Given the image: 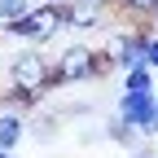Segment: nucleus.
I'll use <instances>...</instances> for the list:
<instances>
[{
	"instance_id": "nucleus-1",
	"label": "nucleus",
	"mask_w": 158,
	"mask_h": 158,
	"mask_svg": "<svg viewBox=\"0 0 158 158\" xmlns=\"http://www.w3.org/2000/svg\"><path fill=\"white\" fill-rule=\"evenodd\" d=\"M106 70H110L106 53H97L92 44H70L53 62V84H88V79H101Z\"/></svg>"
},
{
	"instance_id": "nucleus-2",
	"label": "nucleus",
	"mask_w": 158,
	"mask_h": 158,
	"mask_svg": "<svg viewBox=\"0 0 158 158\" xmlns=\"http://www.w3.org/2000/svg\"><path fill=\"white\" fill-rule=\"evenodd\" d=\"M9 88L13 92H35L44 97V88H53V66L40 48H22L9 62Z\"/></svg>"
},
{
	"instance_id": "nucleus-3",
	"label": "nucleus",
	"mask_w": 158,
	"mask_h": 158,
	"mask_svg": "<svg viewBox=\"0 0 158 158\" xmlns=\"http://www.w3.org/2000/svg\"><path fill=\"white\" fill-rule=\"evenodd\" d=\"M114 114L141 136V141H154L158 136V97L154 92H118Z\"/></svg>"
},
{
	"instance_id": "nucleus-4",
	"label": "nucleus",
	"mask_w": 158,
	"mask_h": 158,
	"mask_svg": "<svg viewBox=\"0 0 158 158\" xmlns=\"http://www.w3.org/2000/svg\"><path fill=\"white\" fill-rule=\"evenodd\" d=\"M5 31L18 35V40H31V44H44V40H53L57 31H66V13H62V5H35L22 22H13Z\"/></svg>"
},
{
	"instance_id": "nucleus-5",
	"label": "nucleus",
	"mask_w": 158,
	"mask_h": 158,
	"mask_svg": "<svg viewBox=\"0 0 158 158\" xmlns=\"http://www.w3.org/2000/svg\"><path fill=\"white\" fill-rule=\"evenodd\" d=\"M145 35H149V31H118L110 44H106V62L118 66V70L145 66Z\"/></svg>"
},
{
	"instance_id": "nucleus-6",
	"label": "nucleus",
	"mask_w": 158,
	"mask_h": 158,
	"mask_svg": "<svg viewBox=\"0 0 158 158\" xmlns=\"http://www.w3.org/2000/svg\"><path fill=\"white\" fill-rule=\"evenodd\" d=\"M22 136H27V114L22 110H13V106H5L0 110V149H18L22 145Z\"/></svg>"
},
{
	"instance_id": "nucleus-7",
	"label": "nucleus",
	"mask_w": 158,
	"mask_h": 158,
	"mask_svg": "<svg viewBox=\"0 0 158 158\" xmlns=\"http://www.w3.org/2000/svg\"><path fill=\"white\" fill-rule=\"evenodd\" d=\"M62 13H66V27H75V31H92V27H101V5H62Z\"/></svg>"
},
{
	"instance_id": "nucleus-8",
	"label": "nucleus",
	"mask_w": 158,
	"mask_h": 158,
	"mask_svg": "<svg viewBox=\"0 0 158 158\" xmlns=\"http://www.w3.org/2000/svg\"><path fill=\"white\" fill-rule=\"evenodd\" d=\"M101 136H106V141H114V145H123V149H136V145H141V136H136V132H132L118 114H110V118H106Z\"/></svg>"
},
{
	"instance_id": "nucleus-9",
	"label": "nucleus",
	"mask_w": 158,
	"mask_h": 158,
	"mask_svg": "<svg viewBox=\"0 0 158 158\" xmlns=\"http://www.w3.org/2000/svg\"><path fill=\"white\" fill-rule=\"evenodd\" d=\"M158 84H154V70L149 66H132V70H123V92H154Z\"/></svg>"
},
{
	"instance_id": "nucleus-10",
	"label": "nucleus",
	"mask_w": 158,
	"mask_h": 158,
	"mask_svg": "<svg viewBox=\"0 0 158 158\" xmlns=\"http://www.w3.org/2000/svg\"><path fill=\"white\" fill-rule=\"evenodd\" d=\"M35 9V0H0V27H13Z\"/></svg>"
},
{
	"instance_id": "nucleus-11",
	"label": "nucleus",
	"mask_w": 158,
	"mask_h": 158,
	"mask_svg": "<svg viewBox=\"0 0 158 158\" xmlns=\"http://www.w3.org/2000/svg\"><path fill=\"white\" fill-rule=\"evenodd\" d=\"M57 123H62L57 114H35V118H27V132H31V136H40V141H48V136L57 132Z\"/></svg>"
},
{
	"instance_id": "nucleus-12",
	"label": "nucleus",
	"mask_w": 158,
	"mask_h": 158,
	"mask_svg": "<svg viewBox=\"0 0 158 158\" xmlns=\"http://www.w3.org/2000/svg\"><path fill=\"white\" fill-rule=\"evenodd\" d=\"M118 9H127V13H141V18H149V13L158 9V0H118Z\"/></svg>"
},
{
	"instance_id": "nucleus-13",
	"label": "nucleus",
	"mask_w": 158,
	"mask_h": 158,
	"mask_svg": "<svg viewBox=\"0 0 158 158\" xmlns=\"http://www.w3.org/2000/svg\"><path fill=\"white\" fill-rule=\"evenodd\" d=\"M145 66H149V70H158V31H154V35H145Z\"/></svg>"
},
{
	"instance_id": "nucleus-14",
	"label": "nucleus",
	"mask_w": 158,
	"mask_h": 158,
	"mask_svg": "<svg viewBox=\"0 0 158 158\" xmlns=\"http://www.w3.org/2000/svg\"><path fill=\"white\" fill-rule=\"evenodd\" d=\"M132 158H158V149H154V145H145V141H141V145H136V149H132Z\"/></svg>"
},
{
	"instance_id": "nucleus-15",
	"label": "nucleus",
	"mask_w": 158,
	"mask_h": 158,
	"mask_svg": "<svg viewBox=\"0 0 158 158\" xmlns=\"http://www.w3.org/2000/svg\"><path fill=\"white\" fill-rule=\"evenodd\" d=\"M40 5H66V0H40Z\"/></svg>"
},
{
	"instance_id": "nucleus-16",
	"label": "nucleus",
	"mask_w": 158,
	"mask_h": 158,
	"mask_svg": "<svg viewBox=\"0 0 158 158\" xmlns=\"http://www.w3.org/2000/svg\"><path fill=\"white\" fill-rule=\"evenodd\" d=\"M75 5H101V0H75Z\"/></svg>"
},
{
	"instance_id": "nucleus-17",
	"label": "nucleus",
	"mask_w": 158,
	"mask_h": 158,
	"mask_svg": "<svg viewBox=\"0 0 158 158\" xmlns=\"http://www.w3.org/2000/svg\"><path fill=\"white\" fill-rule=\"evenodd\" d=\"M149 22H154V27H158V9H154V13H149Z\"/></svg>"
},
{
	"instance_id": "nucleus-18",
	"label": "nucleus",
	"mask_w": 158,
	"mask_h": 158,
	"mask_svg": "<svg viewBox=\"0 0 158 158\" xmlns=\"http://www.w3.org/2000/svg\"><path fill=\"white\" fill-rule=\"evenodd\" d=\"M0 158H13V154H9V149H0Z\"/></svg>"
},
{
	"instance_id": "nucleus-19",
	"label": "nucleus",
	"mask_w": 158,
	"mask_h": 158,
	"mask_svg": "<svg viewBox=\"0 0 158 158\" xmlns=\"http://www.w3.org/2000/svg\"><path fill=\"white\" fill-rule=\"evenodd\" d=\"M154 97H158V88H154Z\"/></svg>"
},
{
	"instance_id": "nucleus-20",
	"label": "nucleus",
	"mask_w": 158,
	"mask_h": 158,
	"mask_svg": "<svg viewBox=\"0 0 158 158\" xmlns=\"http://www.w3.org/2000/svg\"><path fill=\"white\" fill-rule=\"evenodd\" d=\"M0 31H5V27H0Z\"/></svg>"
}]
</instances>
